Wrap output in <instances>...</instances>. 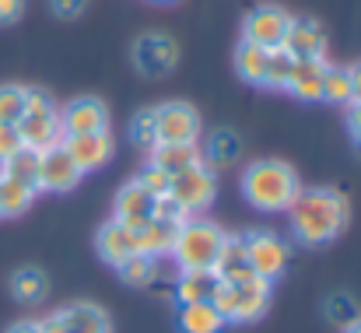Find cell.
<instances>
[{
	"label": "cell",
	"mask_w": 361,
	"mask_h": 333,
	"mask_svg": "<svg viewBox=\"0 0 361 333\" xmlns=\"http://www.w3.org/2000/svg\"><path fill=\"white\" fill-rule=\"evenodd\" d=\"M326 316H330V323H337V327L348 330L361 313H358V305H355L351 295H330V302H326Z\"/></svg>",
	"instance_id": "obj_34"
},
{
	"label": "cell",
	"mask_w": 361,
	"mask_h": 333,
	"mask_svg": "<svg viewBox=\"0 0 361 333\" xmlns=\"http://www.w3.org/2000/svg\"><path fill=\"white\" fill-rule=\"evenodd\" d=\"M151 165L169 172V176H176V172H183L190 165H204V162H200V147L197 144H154L151 147Z\"/></svg>",
	"instance_id": "obj_22"
},
{
	"label": "cell",
	"mask_w": 361,
	"mask_h": 333,
	"mask_svg": "<svg viewBox=\"0 0 361 333\" xmlns=\"http://www.w3.org/2000/svg\"><path fill=\"white\" fill-rule=\"evenodd\" d=\"M154 218H161V222H176V224L190 222V214H186L172 197H158V200H154Z\"/></svg>",
	"instance_id": "obj_37"
},
{
	"label": "cell",
	"mask_w": 361,
	"mask_h": 333,
	"mask_svg": "<svg viewBox=\"0 0 361 333\" xmlns=\"http://www.w3.org/2000/svg\"><path fill=\"white\" fill-rule=\"evenodd\" d=\"M0 176H11V179H18V183L35 186V179H39V151L21 144V147L4 162V172H0Z\"/></svg>",
	"instance_id": "obj_29"
},
{
	"label": "cell",
	"mask_w": 361,
	"mask_h": 333,
	"mask_svg": "<svg viewBox=\"0 0 361 333\" xmlns=\"http://www.w3.org/2000/svg\"><path fill=\"white\" fill-rule=\"evenodd\" d=\"M298 176L291 165L284 162H274V158H263V162H252L245 165V176H242V193L245 200L256 207V211H288L291 200L298 197Z\"/></svg>",
	"instance_id": "obj_2"
},
{
	"label": "cell",
	"mask_w": 361,
	"mask_h": 333,
	"mask_svg": "<svg viewBox=\"0 0 361 333\" xmlns=\"http://www.w3.org/2000/svg\"><path fill=\"white\" fill-rule=\"evenodd\" d=\"M218 274L214 270H183V277L176 281V302L190 305V302H211L218 291Z\"/></svg>",
	"instance_id": "obj_21"
},
{
	"label": "cell",
	"mask_w": 361,
	"mask_h": 333,
	"mask_svg": "<svg viewBox=\"0 0 361 333\" xmlns=\"http://www.w3.org/2000/svg\"><path fill=\"white\" fill-rule=\"evenodd\" d=\"M158 144H197L200 137V112L190 102H165L154 109Z\"/></svg>",
	"instance_id": "obj_7"
},
{
	"label": "cell",
	"mask_w": 361,
	"mask_h": 333,
	"mask_svg": "<svg viewBox=\"0 0 361 333\" xmlns=\"http://www.w3.org/2000/svg\"><path fill=\"white\" fill-rule=\"evenodd\" d=\"M214 274H218V281H242V277L252 274L249 260H245V238L242 235H225L221 253L214 260Z\"/></svg>",
	"instance_id": "obj_20"
},
{
	"label": "cell",
	"mask_w": 361,
	"mask_h": 333,
	"mask_svg": "<svg viewBox=\"0 0 361 333\" xmlns=\"http://www.w3.org/2000/svg\"><path fill=\"white\" fill-rule=\"evenodd\" d=\"M179 63V46L176 39L161 35V32H147L133 42V67L144 78H165L172 67Z\"/></svg>",
	"instance_id": "obj_9"
},
{
	"label": "cell",
	"mask_w": 361,
	"mask_h": 333,
	"mask_svg": "<svg viewBox=\"0 0 361 333\" xmlns=\"http://www.w3.org/2000/svg\"><path fill=\"white\" fill-rule=\"evenodd\" d=\"M81 169L74 165V158L67 155L63 140L39 151V179H35V190H49V193H67L81 183Z\"/></svg>",
	"instance_id": "obj_10"
},
{
	"label": "cell",
	"mask_w": 361,
	"mask_h": 333,
	"mask_svg": "<svg viewBox=\"0 0 361 333\" xmlns=\"http://www.w3.org/2000/svg\"><path fill=\"white\" fill-rule=\"evenodd\" d=\"M161 4H169V0H161Z\"/></svg>",
	"instance_id": "obj_46"
},
{
	"label": "cell",
	"mask_w": 361,
	"mask_h": 333,
	"mask_svg": "<svg viewBox=\"0 0 361 333\" xmlns=\"http://www.w3.org/2000/svg\"><path fill=\"white\" fill-rule=\"evenodd\" d=\"M239 151H242V144H239V137H235L232 130H214L211 140H207V151H200V162L214 172V169L232 165V162L239 158Z\"/></svg>",
	"instance_id": "obj_24"
},
{
	"label": "cell",
	"mask_w": 361,
	"mask_h": 333,
	"mask_svg": "<svg viewBox=\"0 0 361 333\" xmlns=\"http://www.w3.org/2000/svg\"><path fill=\"white\" fill-rule=\"evenodd\" d=\"M176 231L179 224L176 222H161V218H151L147 224H140L133 235H137V253L144 256H161V253H172V242H176Z\"/></svg>",
	"instance_id": "obj_19"
},
{
	"label": "cell",
	"mask_w": 361,
	"mask_h": 333,
	"mask_svg": "<svg viewBox=\"0 0 361 333\" xmlns=\"http://www.w3.org/2000/svg\"><path fill=\"white\" fill-rule=\"evenodd\" d=\"M32 200H35V186L18 183L11 176H0V214L18 218V214H25L32 207Z\"/></svg>",
	"instance_id": "obj_26"
},
{
	"label": "cell",
	"mask_w": 361,
	"mask_h": 333,
	"mask_svg": "<svg viewBox=\"0 0 361 333\" xmlns=\"http://www.w3.org/2000/svg\"><path fill=\"white\" fill-rule=\"evenodd\" d=\"M7 333H42V330H39V323H32V320H18Z\"/></svg>",
	"instance_id": "obj_43"
},
{
	"label": "cell",
	"mask_w": 361,
	"mask_h": 333,
	"mask_svg": "<svg viewBox=\"0 0 361 333\" xmlns=\"http://www.w3.org/2000/svg\"><path fill=\"white\" fill-rule=\"evenodd\" d=\"M225 231L211 222H183L172 242V256L183 270H214V260L221 253Z\"/></svg>",
	"instance_id": "obj_4"
},
{
	"label": "cell",
	"mask_w": 361,
	"mask_h": 333,
	"mask_svg": "<svg viewBox=\"0 0 361 333\" xmlns=\"http://www.w3.org/2000/svg\"><path fill=\"white\" fill-rule=\"evenodd\" d=\"M49 7H53V14H60V18H78V14L88 7V0H49Z\"/></svg>",
	"instance_id": "obj_39"
},
{
	"label": "cell",
	"mask_w": 361,
	"mask_h": 333,
	"mask_svg": "<svg viewBox=\"0 0 361 333\" xmlns=\"http://www.w3.org/2000/svg\"><path fill=\"white\" fill-rule=\"evenodd\" d=\"M344 333H361V316H358V320H355V323H351V327H348Z\"/></svg>",
	"instance_id": "obj_45"
},
{
	"label": "cell",
	"mask_w": 361,
	"mask_h": 333,
	"mask_svg": "<svg viewBox=\"0 0 361 333\" xmlns=\"http://www.w3.org/2000/svg\"><path fill=\"white\" fill-rule=\"evenodd\" d=\"M326 56H312V60H295L291 63V78H288V92L298 102H323V78H326Z\"/></svg>",
	"instance_id": "obj_15"
},
{
	"label": "cell",
	"mask_w": 361,
	"mask_h": 333,
	"mask_svg": "<svg viewBox=\"0 0 361 333\" xmlns=\"http://www.w3.org/2000/svg\"><path fill=\"white\" fill-rule=\"evenodd\" d=\"M46 291H49V281H46V274H42L39 267H21V270L11 274V295H14L18 302H25V305L42 302Z\"/></svg>",
	"instance_id": "obj_25"
},
{
	"label": "cell",
	"mask_w": 361,
	"mask_h": 333,
	"mask_svg": "<svg viewBox=\"0 0 361 333\" xmlns=\"http://www.w3.org/2000/svg\"><path fill=\"white\" fill-rule=\"evenodd\" d=\"M116 270H120V277L130 284V288H144V284L154 281V274H158V260H154V256H144V253H133L130 260H123Z\"/></svg>",
	"instance_id": "obj_30"
},
{
	"label": "cell",
	"mask_w": 361,
	"mask_h": 333,
	"mask_svg": "<svg viewBox=\"0 0 361 333\" xmlns=\"http://www.w3.org/2000/svg\"><path fill=\"white\" fill-rule=\"evenodd\" d=\"M288 25H291V14L274 7V4H263L256 11L245 14L242 21V39L252 42V46H263V49H281L284 35H288Z\"/></svg>",
	"instance_id": "obj_8"
},
{
	"label": "cell",
	"mask_w": 361,
	"mask_h": 333,
	"mask_svg": "<svg viewBox=\"0 0 361 333\" xmlns=\"http://www.w3.org/2000/svg\"><path fill=\"white\" fill-rule=\"evenodd\" d=\"M176 327L179 333H221L228 323L221 320V313L211 302H190V305H179Z\"/></svg>",
	"instance_id": "obj_18"
},
{
	"label": "cell",
	"mask_w": 361,
	"mask_h": 333,
	"mask_svg": "<svg viewBox=\"0 0 361 333\" xmlns=\"http://www.w3.org/2000/svg\"><path fill=\"white\" fill-rule=\"evenodd\" d=\"M63 147H67V155L74 158V165H78L81 172H95V169H102V165L113 158V137H109V130L63 137Z\"/></svg>",
	"instance_id": "obj_12"
},
{
	"label": "cell",
	"mask_w": 361,
	"mask_h": 333,
	"mask_svg": "<svg viewBox=\"0 0 361 333\" xmlns=\"http://www.w3.org/2000/svg\"><path fill=\"white\" fill-rule=\"evenodd\" d=\"M60 130L63 137H78V133H102L109 130V109L99 99H74L60 112Z\"/></svg>",
	"instance_id": "obj_11"
},
{
	"label": "cell",
	"mask_w": 361,
	"mask_h": 333,
	"mask_svg": "<svg viewBox=\"0 0 361 333\" xmlns=\"http://www.w3.org/2000/svg\"><path fill=\"white\" fill-rule=\"evenodd\" d=\"M25 116V88L0 85V123H18Z\"/></svg>",
	"instance_id": "obj_33"
},
{
	"label": "cell",
	"mask_w": 361,
	"mask_h": 333,
	"mask_svg": "<svg viewBox=\"0 0 361 333\" xmlns=\"http://www.w3.org/2000/svg\"><path fill=\"white\" fill-rule=\"evenodd\" d=\"M169 172H161V169H154V165H147V169H140V176H137V183L151 193V197H165L169 193Z\"/></svg>",
	"instance_id": "obj_36"
},
{
	"label": "cell",
	"mask_w": 361,
	"mask_h": 333,
	"mask_svg": "<svg viewBox=\"0 0 361 333\" xmlns=\"http://www.w3.org/2000/svg\"><path fill=\"white\" fill-rule=\"evenodd\" d=\"M288 256H291V249H288V242L281 235H274V231H252V235H245V260H249V270L256 277H263V281L274 284L284 274Z\"/></svg>",
	"instance_id": "obj_6"
},
{
	"label": "cell",
	"mask_w": 361,
	"mask_h": 333,
	"mask_svg": "<svg viewBox=\"0 0 361 333\" xmlns=\"http://www.w3.org/2000/svg\"><path fill=\"white\" fill-rule=\"evenodd\" d=\"M60 320H63L67 333H113L109 316H106L99 305H88V302H78V305L63 309Z\"/></svg>",
	"instance_id": "obj_23"
},
{
	"label": "cell",
	"mask_w": 361,
	"mask_h": 333,
	"mask_svg": "<svg viewBox=\"0 0 361 333\" xmlns=\"http://www.w3.org/2000/svg\"><path fill=\"white\" fill-rule=\"evenodd\" d=\"M39 330L42 333H67V327H63V320H60V313H56V316H46V320L39 323Z\"/></svg>",
	"instance_id": "obj_42"
},
{
	"label": "cell",
	"mask_w": 361,
	"mask_h": 333,
	"mask_svg": "<svg viewBox=\"0 0 361 333\" xmlns=\"http://www.w3.org/2000/svg\"><path fill=\"white\" fill-rule=\"evenodd\" d=\"M18 147H21V133H18V126H14V123H0V165H4Z\"/></svg>",
	"instance_id": "obj_38"
},
{
	"label": "cell",
	"mask_w": 361,
	"mask_h": 333,
	"mask_svg": "<svg viewBox=\"0 0 361 333\" xmlns=\"http://www.w3.org/2000/svg\"><path fill=\"white\" fill-rule=\"evenodd\" d=\"M154 200L158 197H151L137 179L133 183H126L120 193H116V207H113V222L126 224V228H140V224H147L154 218Z\"/></svg>",
	"instance_id": "obj_13"
},
{
	"label": "cell",
	"mask_w": 361,
	"mask_h": 333,
	"mask_svg": "<svg viewBox=\"0 0 361 333\" xmlns=\"http://www.w3.org/2000/svg\"><path fill=\"white\" fill-rule=\"evenodd\" d=\"M14 126H18V133H21V144H25V147H35V151H46V147H53V144L63 140L60 112H53V116H28V112H25Z\"/></svg>",
	"instance_id": "obj_16"
},
{
	"label": "cell",
	"mask_w": 361,
	"mask_h": 333,
	"mask_svg": "<svg viewBox=\"0 0 361 333\" xmlns=\"http://www.w3.org/2000/svg\"><path fill=\"white\" fill-rule=\"evenodd\" d=\"M348 71H351V85H355V102H361V63L348 67Z\"/></svg>",
	"instance_id": "obj_44"
},
{
	"label": "cell",
	"mask_w": 361,
	"mask_h": 333,
	"mask_svg": "<svg viewBox=\"0 0 361 333\" xmlns=\"http://www.w3.org/2000/svg\"><path fill=\"white\" fill-rule=\"evenodd\" d=\"M25 112L28 116H53L56 112L53 95L46 88H25Z\"/></svg>",
	"instance_id": "obj_35"
},
{
	"label": "cell",
	"mask_w": 361,
	"mask_h": 333,
	"mask_svg": "<svg viewBox=\"0 0 361 333\" xmlns=\"http://www.w3.org/2000/svg\"><path fill=\"white\" fill-rule=\"evenodd\" d=\"M291 56L284 53V49H270V56H267V67H263V88H270V92H288V78H291Z\"/></svg>",
	"instance_id": "obj_31"
},
{
	"label": "cell",
	"mask_w": 361,
	"mask_h": 333,
	"mask_svg": "<svg viewBox=\"0 0 361 333\" xmlns=\"http://www.w3.org/2000/svg\"><path fill=\"white\" fill-rule=\"evenodd\" d=\"M99 256L106 260V263H113V267H120L123 260H130L133 253H137V235H133V228H126L120 222H109L99 228Z\"/></svg>",
	"instance_id": "obj_17"
},
{
	"label": "cell",
	"mask_w": 361,
	"mask_h": 333,
	"mask_svg": "<svg viewBox=\"0 0 361 333\" xmlns=\"http://www.w3.org/2000/svg\"><path fill=\"white\" fill-rule=\"evenodd\" d=\"M25 14V0H0V25H14Z\"/></svg>",
	"instance_id": "obj_40"
},
{
	"label": "cell",
	"mask_w": 361,
	"mask_h": 333,
	"mask_svg": "<svg viewBox=\"0 0 361 333\" xmlns=\"http://www.w3.org/2000/svg\"><path fill=\"white\" fill-rule=\"evenodd\" d=\"M267 302H270V281L249 274L242 281H221L211 305L221 313L225 323H252L267 313Z\"/></svg>",
	"instance_id": "obj_3"
},
{
	"label": "cell",
	"mask_w": 361,
	"mask_h": 333,
	"mask_svg": "<svg viewBox=\"0 0 361 333\" xmlns=\"http://www.w3.org/2000/svg\"><path fill=\"white\" fill-rule=\"evenodd\" d=\"M267 56H270V49H263V46H252V42H245V39H242L239 49H235V71H239L242 81H249V85H259V81H263Z\"/></svg>",
	"instance_id": "obj_27"
},
{
	"label": "cell",
	"mask_w": 361,
	"mask_h": 333,
	"mask_svg": "<svg viewBox=\"0 0 361 333\" xmlns=\"http://www.w3.org/2000/svg\"><path fill=\"white\" fill-rule=\"evenodd\" d=\"M291 228L298 235V242L305 246H323L334 242L344 224H348V200L337 190H298V197L291 200Z\"/></svg>",
	"instance_id": "obj_1"
},
{
	"label": "cell",
	"mask_w": 361,
	"mask_h": 333,
	"mask_svg": "<svg viewBox=\"0 0 361 333\" xmlns=\"http://www.w3.org/2000/svg\"><path fill=\"white\" fill-rule=\"evenodd\" d=\"M214 190H218L214 172L207 165H190V169H183V172H176L169 179V193L165 197H172L186 214H197V211H204L214 200Z\"/></svg>",
	"instance_id": "obj_5"
},
{
	"label": "cell",
	"mask_w": 361,
	"mask_h": 333,
	"mask_svg": "<svg viewBox=\"0 0 361 333\" xmlns=\"http://www.w3.org/2000/svg\"><path fill=\"white\" fill-rule=\"evenodd\" d=\"M323 102H334V106H351L355 102V85H351V71L348 67H326Z\"/></svg>",
	"instance_id": "obj_28"
},
{
	"label": "cell",
	"mask_w": 361,
	"mask_h": 333,
	"mask_svg": "<svg viewBox=\"0 0 361 333\" xmlns=\"http://www.w3.org/2000/svg\"><path fill=\"white\" fill-rule=\"evenodd\" d=\"M348 126H351L355 140L361 144V102H351V112H348Z\"/></svg>",
	"instance_id": "obj_41"
},
{
	"label": "cell",
	"mask_w": 361,
	"mask_h": 333,
	"mask_svg": "<svg viewBox=\"0 0 361 333\" xmlns=\"http://www.w3.org/2000/svg\"><path fill=\"white\" fill-rule=\"evenodd\" d=\"M281 49H284L291 60H312V56H323L326 35H323V28H319L312 18H291Z\"/></svg>",
	"instance_id": "obj_14"
},
{
	"label": "cell",
	"mask_w": 361,
	"mask_h": 333,
	"mask_svg": "<svg viewBox=\"0 0 361 333\" xmlns=\"http://www.w3.org/2000/svg\"><path fill=\"white\" fill-rule=\"evenodd\" d=\"M130 140H133L137 147H144V151H151V147L158 144V130H154V109L137 112V116L130 119Z\"/></svg>",
	"instance_id": "obj_32"
}]
</instances>
